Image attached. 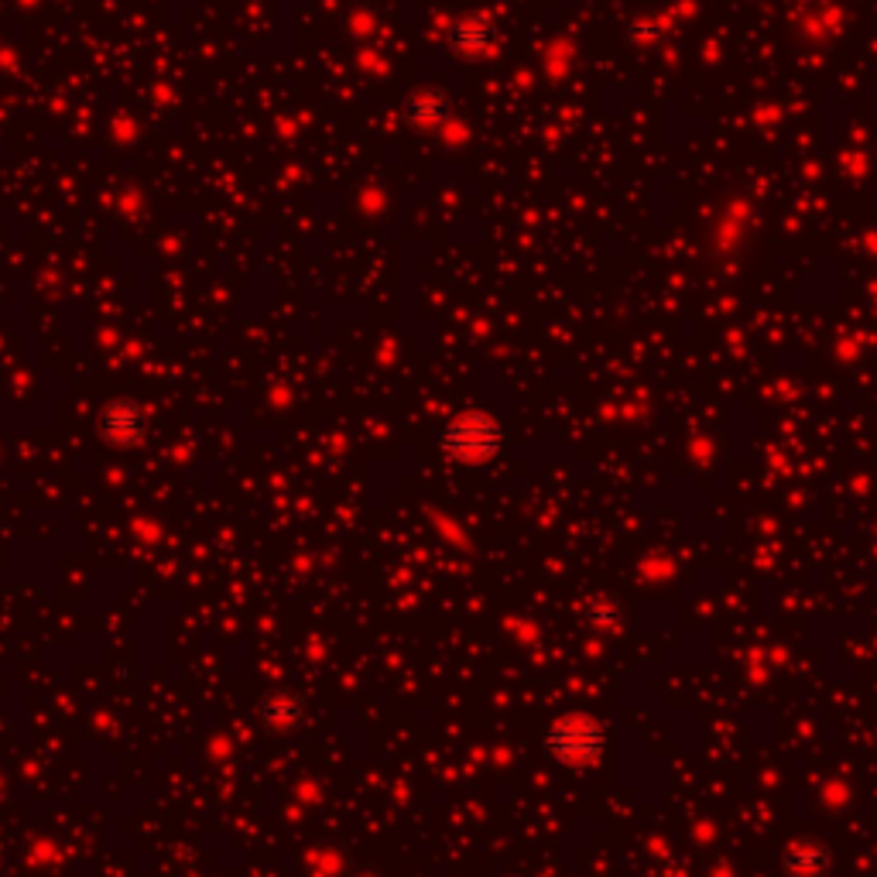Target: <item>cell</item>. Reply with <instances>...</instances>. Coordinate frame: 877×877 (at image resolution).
Returning <instances> with one entry per match:
<instances>
[{"label":"cell","instance_id":"cell-1","mask_svg":"<svg viewBox=\"0 0 877 877\" xmlns=\"http://www.w3.org/2000/svg\"><path fill=\"white\" fill-rule=\"evenodd\" d=\"M438 446L456 463H487L504 446V429L487 412H463L443 425Z\"/></svg>","mask_w":877,"mask_h":877},{"label":"cell","instance_id":"cell-2","mask_svg":"<svg viewBox=\"0 0 877 877\" xmlns=\"http://www.w3.org/2000/svg\"><path fill=\"white\" fill-rule=\"evenodd\" d=\"M546 751L562 764H590L603 751V730L590 717H562L546 733Z\"/></svg>","mask_w":877,"mask_h":877},{"label":"cell","instance_id":"cell-3","mask_svg":"<svg viewBox=\"0 0 877 877\" xmlns=\"http://www.w3.org/2000/svg\"><path fill=\"white\" fill-rule=\"evenodd\" d=\"M99 429H104V435L110 438V443H117V446L138 443V438L145 435V429H148L145 404L134 401V398L110 401L107 409H104V415H99Z\"/></svg>","mask_w":877,"mask_h":877},{"label":"cell","instance_id":"cell-4","mask_svg":"<svg viewBox=\"0 0 877 877\" xmlns=\"http://www.w3.org/2000/svg\"><path fill=\"white\" fill-rule=\"evenodd\" d=\"M261 717L272 730H295L302 717H306V710H302V702L295 696H267L261 702Z\"/></svg>","mask_w":877,"mask_h":877},{"label":"cell","instance_id":"cell-5","mask_svg":"<svg viewBox=\"0 0 877 877\" xmlns=\"http://www.w3.org/2000/svg\"><path fill=\"white\" fill-rule=\"evenodd\" d=\"M450 42L459 49V52H484L490 42H494V28L480 18H466L453 28Z\"/></svg>","mask_w":877,"mask_h":877}]
</instances>
